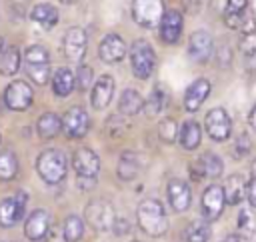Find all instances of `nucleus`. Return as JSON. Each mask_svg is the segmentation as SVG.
<instances>
[{
	"mask_svg": "<svg viewBox=\"0 0 256 242\" xmlns=\"http://www.w3.org/2000/svg\"><path fill=\"white\" fill-rule=\"evenodd\" d=\"M204 126H206L208 136L216 142H224V140L230 138L232 120H230V116L224 108H212L204 118Z\"/></svg>",
	"mask_w": 256,
	"mask_h": 242,
	"instance_id": "nucleus-11",
	"label": "nucleus"
},
{
	"mask_svg": "<svg viewBox=\"0 0 256 242\" xmlns=\"http://www.w3.org/2000/svg\"><path fill=\"white\" fill-rule=\"evenodd\" d=\"M44 242H66L62 228H58V226H50L48 232H46V236H44Z\"/></svg>",
	"mask_w": 256,
	"mask_h": 242,
	"instance_id": "nucleus-38",
	"label": "nucleus"
},
{
	"mask_svg": "<svg viewBox=\"0 0 256 242\" xmlns=\"http://www.w3.org/2000/svg\"><path fill=\"white\" fill-rule=\"evenodd\" d=\"M246 200L252 208H256V178L254 176L246 182Z\"/></svg>",
	"mask_w": 256,
	"mask_h": 242,
	"instance_id": "nucleus-40",
	"label": "nucleus"
},
{
	"mask_svg": "<svg viewBox=\"0 0 256 242\" xmlns=\"http://www.w3.org/2000/svg\"><path fill=\"white\" fill-rule=\"evenodd\" d=\"M30 18L36 24H40L42 28L50 30V28H54L58 24V10L52 4H36L32 8V12H30Z\"/></svg>",
	"mask_w": 256,
	"mask_h": 242,
	"instance_id": "nucleus-30",
	"label": "nucleus"
},
{
	"mask_svg": "<svg viewBox=\"0 0 256 242\" xmlns=\"http://www.w3.org/2000/svg\"><path fill=\"white\" fill-rule=\"evenodd\" d=\"M248 0H226L224 8V24L228 28H240L244 24V12H246Z\"/></svg>",
	"mask_w": 256,
	"mask_h": 242,
	"instance_id": "nucleus-29",
	"label": "nucleus"
},
{
	"mask_svg": "<svg viewBox=\"0 0 256 242\" xmlns=\"http://www.w3.org/2000/svg\"><path fill=\"white\" fill-rule=\"evenodd\" d=\"M84 222H88L98 232L112 230V226L116 222V212H114L112 202H108L106 198L90 200L84 208Z\"/></svg>",
	"mask_w": 256,
	"mask_h": 242,
	"instance_id": "nucleus-5",
	"label": "nucleus"
},
{
	"mask_svg": "<svg viewBox=\"0 0 256 242\" xmlns=\"http://www.w3.org/2000/svg\"><path fill=\"white\" fill-rule=\"evenodd\" d=\"M22 54L16 46H4L0 50V74L2 76H14L20 70Z\"/></svg>",
	"mask_w": 256,
	"mask_h": 242,
	"instance_id": "nucleus-26",
	"label": "nucleus"
},
{
	"mask_svg": "<svg viewBox=\"0 0 256 242\" xmlns=\"http://www.w3.org/2000/svg\"><path fill=\"white\" fill-rule=\"evenodd\" d=\"M114 96V78L108 74H102L94 84H92V94H90V104L96 110H104Z\"/></svg>",
	"mask_w": 256,
	"mask_h": 242,
	"instance_id": "nucleus-18",
	"label": "nucleus"
},
{
	"mask_svg": "<svg viewBox=\"0 0 256 242\" xmlns=\"http://www.w3.org/2000/svg\"><path fill=\"white\" fill-rule=\"evenodd\" d=\"M36 172L46 184H58L66 178L68 160L66 154L58 148H48L38 154L36 158Z\"/></svg>",
	"mask_w": 256,
	"mask_h": 242,
	"instance_id": "nucleus-2",
	"label": "nucleus"
},
{
	"mask_svg": "<svg viewBox=\"0 0 256 242\" xmlns=\"http://www.w3.org/2000/svg\"><path fill=\"white\" fill-rule=\"evenodd\" d=\"M208 94H210V82H208L206 78L194 80V82L186 88V94H184V108H186L188 112H196V110L204 104V100L208 98Z\"/></svg>",
	"mask_w": 256,
	"mask_h": 242,
	"instance_id": "nucleus-20",
	"label": "nucleus"
},
{
	"mask_svg": "<svg viewBox=\"0 0 256 242\" xmlns=\"http://www.w3.org/2000/svg\"><path fill=\"white\" fill-rule=\"evenodd\" d=\"M60 130H62V122H60V116L54 112H44L36 122V132L42 140L56 138Z\"/></svg>",
	"mask_w": 256,
	"mask_h": 242,
	"instance_id": "nucleus-25",
	"label": "nucleus"
},
{
	"mask_svg": "<svg viewBox=\"0 0 256 242\" xmlns=\"http://www.w3.org/2000/svg\"><path fill=\"white\" fill-rule=\"evenodd\" d=\"M164 14V0H132V20L142 28H156Z\"/></svg>",
	"mask_w": 256,
	"mask_h": 242,
	"instance_id": "nucleus-6",
	"label": "nucleus"
},
{
	"mask_svg": "<svg viewBox=\"0 0 256 242\" xmlns=\"http://www.w3.org/2000/svg\"><path fill=\"white\" fill-rule=\"evenodd\" d=\"M178 130H180V128H178V124H176L174 118H164V120L160 122V126H158V136H160L162 142L172 144V142H176Z\"/></svg>",
	"mask_w": 256,
	"mask_h": 242,
	"instance_id": "nucleus-35",
	"label": "nucleus"
},
{
	"mask_svg": "<svg viewBox=\"0 0 256 242\" xmlns=\"http://www.w3.org/2000/svg\"><path fill=\"white\" fill-rule=\"evenodd\" d=\"M130 66L138 80H146L152 76L156 68V52L150 42L146 40H134L130 46Z\"/></svg>",
	"mask_w": 256,
	"mask_h": 242,
	"instance_id": "nucleus-4",
	"label": "nucleus"
},
{
	"mask_svg": "<svg viewBox=\"0 0 256 242\" xmlns=\"http://www.w3.org/2000/svg\"><path fill=\"white\" fill-rule=\"evenodd\" d=\"M226 242H242V236H234V234H232V236H228Z\"/></svg>",
	"mask_w": 256,
	"mask_h": 242,
	"instance_id": "nucleus-42",
	"label": "nucleus"
},
{
	"mask_svg": "<svg viewBox=\"0 0 256 242\" xmlns=\"http://www.w3.org/2000/svg\"><path fill=\"white\" fill-rule=\"evenodd\" d=\"M136 220L144 234L152 238H160L168 232V216L160 200L144 198L136 208Z\"/></svg>",
	"mask_w": 256,
	"mask_h": 242,
	"instance_id": "nucleus-1",
	"label": "nucleus"
},
{
	"mask_svg": "<svg viewBox=\"0 0 256 242\" xmlns=\"http://www.w3.org/2000/svg\"><path fill=\"white\" fill-rule=\"evenodd\" d=\"M166 194H168V202H170L172 210L178 212V214L186 212V210L190 208V204H192V190H190V186H188L184 180H180V178H172V180L168 182Z\"/></svg>",
	"mask_w": 256,
	"mask_h": 242,
	"instance_id": "nucleus-17",
	"label": "nucleus"
},
{
	"mask_svg": "<svg viewBox=\"0 0 256 242\" xmlns=\"http://www.w3.org/2000/svg\"><path fill=\"white\" fill-rule=\"evenodd\" d=\"M126 52H128L126 42L122 40V36H118V34H114V32L106 34V36L102 38L100 46H98V56H100V60L106 62V64H116V62H120V60L126 56Z\"/></svg>",
	"mask_w": 256,
	"mask_h": 242,
	"instance_id": "nucleus-16",
	"label": "nucleus"
},
{
	"mask_svg": "<svg viewBox=\"0 0 256 242\" xmlns=\"http://www.w3.org/2000/svg\"><path fill=\"white\" fill-rule=\"evenodd\" d=\"M166 102H168V96H166V92L162 90V88H154L152 90V94L144 100V106H142V110L146 112V116H150V118H154V116H158L164 108H166Z\"/></svg>",
	"mask_w": 256,
	"mask_h": 242,
	"instance_id": "nucleus-31",
	"label": "nucleus"
},
{
	"mask_svg": "<svg viewBox=\"0 0 256 242\" xmlns=\"http://www.w3.org/2000/svg\"><path fill=\"white\" fill-rule=\"evenodd\" d=\"M188 54L194 62L206 64L214 54V42L212 36L206 30H196L188 40Z\"/></svg>",
	"mask_w": 256,
	"mask_h": 242,
	"instance_id": "nucleus-14",
	"label": "nucleus"
},
{
	"mask_svg": "<svg viewBox=\"0 0 256 242\" xmlns=\"http://www.w3.org/2000/svg\"><path fill=\"white\" fill-rule=\"evenodd\" d=\"M226 206L224 190L218 184H210L202 194V216L206 222H214L220 218L222 210Z\"/></svg>",
	"mask_w": 256,
	"mask_h": 242,
	"instance_id": "nucleus-13",
	"label": "nucleus"
},
{
	"mask_svg": "<svg viewBox=\"0 0 256 242\" xmlns=\"http://www.w3.org/2000/svg\"><path fill=\"white\" fill-rule=\"evenodd\" d=\"M252 176L256 178V160H254V164H252Z\"/></svg>",
	"mask_w": 256,
	"mask_h": 242,
	"instance_id": "nucleus-43",
	"label": "nucleus"
},
{
	"mask_svg": "<svg viewBox=\"0 0 256 242\" xmlns=\"http://www.w3.org/2000/svg\"><path fill=\"white\" fill-rule=\"evenodd\" d=\"M34 100L32 86L24 80H14L4 88V104L14 112H24Z\"/></svg>",
	"mask_w": 256,
	"mask_h": 242,
	"instance_id": "nucleus-7",
	"label": "nucleus"
},
{
	"mask_svg": "<svg viewBox=\"0 0 256 242\" xmlns=\"http://www.w3.org/2000/svg\"><path fill=\"white\" fill-rule=\"evenodd\" d=\"M0 242H2V240H0Z\"/></svg>",
	"mask_w": 256,
	"mask_h": 242,
	"instance_id": "nucleus-47",
	"label": "nucleus"
},
{
	"mask_svg": "<svg viewBox=\"0 0 256 242\" xmlns=\"http://www.w3.org/2000/svg\"><path fill=\"white\" fill-rule=\"evenodd\" d=\"M92 78H94L92 68H90V66H86V64H80V66H78V72L74 74V82H76L78 90L86 92V90L92 86V82H94Z\"/></svg>",
	"mask_w": 256,
	"mask_h": 242,
	"instance_id": "nucleus-36",
	"label": "nucleus"
},
{
	"mask_svg": "<svg viewBox=\"0 0 256 242\" xmlns=\"http://www.w3.org/2000/svg\"><path fill=\"white\" fill-rule=\"evenodd\" d=\"M22 60H24V70L34 84L44 86L50 80V54L44 46H40V44L28 46L24 50Z\"/></svg>",
	"mask_w": 256,
	"mask_h": 242,
	"instance_id": "nucleus-3",
	"label": "nucleus"
},
{
	"mask_svg": "<svg viewBox=\"0 0 256 242\" xmlns=\"http://www.w3.org/2000/svg\"><path fill=\"white\" fill-rule=\"evenodd\" d=\"M238 228L248 230V232L256 228V224H254V218H252V212H250V210H242V212H240V216H238Z\"/></svg>",
	"mask_w": 256,
	"mask_h": 242,
	"instance_id": "nucleus-37",
	"label": "nucleus"
},
{
	"mask_svg": "<svg viewBox=\"0 0 256 242\" xmlns=\"http://www.w3.org/2000/svg\"><path fill=\"white\" fill-rule=\"evenodd\" d=\"M62 232H64V238L66 242H78L82 236H84V220L80 216H68L62 224Z\"/></svg>",
	"mask_w": 256,
	"mask_h": 242,
	"instance_id": "nucleus-33",
	"label": "nucleus"
},
{
	"mask_svg": "<svg viewBox=\"0 0 256 242\" xmlns=\"http://www.w3.org/2000/svg\"><path fill=\"white\" fill-rule=\"evenodd\" d=\"M48 228H50V214H48L46 210H40V208L34 210V212L26 218V222H24V234H26V238L32 240V242L44 240Z\"/></svg>",
	"mask_w": 256,
	"mask_h": 242,
	"instance_id": "nucleus-19",
	"label": "nucleus"
},
{
	"mask_svg": "<svg viewBox=\"0 0 256 242\" xmlns=\"http://www.w3.org/2000/svg\"><path fill=\"white\" fill-rule=\"evenodd\" d=\"M158 28H160V38L164 44H176L182 36V28H184L182 14L178 10H164V14L158 22Z\"/></svg>",
	"mask_w": 256,
	"mask_h": 242,
	"instance_id": "nucleus-15",
	"label": "nucleus"
},
{
	"mask_svg": "<svg viewBox=\"0 0 256 242\" xmlns=\"http://www.w3.org/2000/svg\"><path fill=\"white\" fill-rule=\"evenodd\" d=\"M224 190V200L230 206L240 204L246 198V178L242 174H230L222 186Z\"/></svg>",
	"mask_w": 256,
	"mask_h": 242,
	"instance_id": "nucleus-21",
	"label": "nucleus"
},
{
	"mask_svg": "<svg viewBox=\"0 0 256 242\" xmlns=\"http://www.w3.org/2000/svg\"><path fill=\"white\" fill-rule=\"evenodd\" d=\"M250 126L256 130V104H254L252 110H250Z\"/></svg>",
	"mask_w": 256,
	"mask_h": 242,
	"instance_id": "nucleus-41",
	"label": "nucleus"
},
{
	"mask_svg": "<svg viewBox=\"0 0 256 242\" xmlns=\"http://www.w3.org/2000/svg\"><path fill=\"white\" fill-rule=\"evenodd\" d=\"M142 106H144V98L140 96L138 90L126 88V90L120 94L118 110H120L122 116H136L138 112H142Z\"/></svg>",
	"mask_w": 256,
	"mask_h": 242,
	"instance_id": "nucleus-24",
	"label": "nucleus"
},
{
	"mask_svg": "<svg viewBox=\"0 0 256 242\" xmlns=\"http://www.w3.org/2000/svg\"><path fill=\"white\" fill-rule=\"evenodd\" d=\"M18 174V158L12 150L0 152V180H14Z\"/></svg>",
	"mask_w": 256,
	"mask_h": 242,
	"instance_id": "nucleus-32",
	"label": "nucleus"
},
{
	"mask_svg": "<svg viewBox=\"0 0 256 242\" xmlns=\"http://www.w3.org/2000/svg\"><path fill=\"white\" fill-rule=\"evenodd\" d=\"M248 150H250V140H248V136H246V134L238 136V138H236V148H234L236 156H246Z\"/></svg>",
	"mask_w": 256,
	"mask_h": 242,
	"instance_id": "nucleus-39",
	"label": "nucleus"
},
{
	"mask_svg": "<svg viewBox=\"0 0 256 242\" xmlns=\"http://www.w3.org/2000/svg\"><path fill=\"white\" fill-rule=\"evenodd\" d=\"M60 2H62V4H74L76 0H60Z\"/></svg>",
	"mask_w": 256,
	"mask_h": 242,
	"instance_id": "nucleus-44",
	"label": "nucleus"
},
{
	"mask_svg": "<svg viewBox=\"0 0 256 242\" xmlns=\"http://www.w3.org/2000/svg\"><path fill=\"white\" fill-rule=\"evenodd\" d=\"M196 166H198L202 178H218L224 172V164L218 158V154H214V152H204L196 160Z\"/></svg>",
	"mask_w": 256,
	"mask_h": 242,
	"instance_id": "nucleus-27",
	"label": "nucleus"
},
{
	"mask_svg": "<svg viewBox=\"0 0 256 242\" xmlns=\"http://www.w3.org/2000/svg\"><path fill=\"white\" fill-rule=\"evenodd\" d=\"M72 168L78 174V178H92L96 180L100 172V158L92 148L80 146L72 154Z\"/></svg>",
	"mask_w": 256,
	"mask_h": 242,
	"instance_id": "nucleus-10",
	"label": "nucleus"
},
{
	"mask_svg": "<svg viewBox=\"0 0 256 242\" xmlns=\"http://www.w3.org/2000/svg\"><path fill=\"white\" fill-rule=\"evenodd\" d=\"M132 242H138V240H132Z\"/></svg>",
	"mask_w": 256,
	"mask_h": 242,
	"instance_id": "nucleus-46",
	"label": "nucleus"
},
{
	"mask_svg": "<svg viewBox=\"0 0 256 242\" xmlns=\"http://www.w3.org/2000/svg\"><path fill=\"white\" fill-rule=\"evenodd\" d=\"M76 82H74V74L70 68H58L56 74L52 76V92L58 98H66L72 90H74Z\"/></svg>",
	"mask_w": 256,
	"mask_h": 242,
	"instance_id": "nucleus-28",
	"label": "nucleus"
},
{
	"mask_svg": "<svg viewBox=\"0 0 256 242\" xmlns=\"http://www.w3.org/2000/svg\"><path fill=\"white\" fill-rule=\"evenodd\" d=\"M26 202H28V194L24 190H18L12 198H4L0 202V226L10 228L16 222H20L26 212Z\"/></svg>",
	"mask_w": 256,
	"mask_h": 242,
	"instance_id": "nucleus-8",
	"label": "nucleus"
},
{
	"mask_svg": "<svg viewBox=\"0 0 256 242\" xmlns=\"http://www.w3.org/2000/svg\"><path fill=\"white\" fill-rule=\"evenodd\" d=\"M200 138H202V130L196 120H186L178 130V140L184 150H196L200 146Z\"/></svg>",
	"mask_w": 256,
	"mask_h": 242,
	"instance_id": "nucleus-23",
	"label": "nucleus"
},
{
	"mask_svg": "<svg viewBox=\"0 0 256 242\" xmlns=\"http://www.w3.org/2000/svg\"><path fill=\"white\" fill-rule=\"evenodd\" d=\"M86 46H88V38L80 26H72L66 30L62 40V50L70 62H80L86 54Z\"/></svg>",
	"mask_w": 256,
	"mask_h": 242,
	"instance_id": "nucleus-12",
	"label": "nucleus"
},
{
	"mask_svg": "<svg viewBox=\"0 0 256 242\" xmlns=\"http://www.w3.org/2000/svg\"><path fill=\"white\" fill-rule=\"evenodd\" d=\"M138 172H140V158H138V154L132 152V150L122 152V156L118 160V168H116L118 178L124 180V182H130V180H134L138 176Z\"/></svg>",
	"mask_w": 256,
	"mask_h": 242,
	"instance_id": "nucleus-22",
	"label": "nucleus"
},
{
	"mask_svg": "<svg viewBox=\"0 0 256 242\" xmlns=\"http://www.w3.org/2000/svg\"><path fill=\"white\" fill-rule=\"evenodd\" d=\"M62 122V130L68 138H84L88 128H90V118H88V112L82 108V106H72L66 110V114L60 118Z\"/></svg>",
	"mask_w": 256,
	"mask_h": 242,
	"instance_id": "nucleus-9",
	"label": "nucleus"
},
{
	"mask_svg": "<svg viewBox=\"0 0 256 242\" xmlns=\"http://www.w3.org/2000/svg\"><path fill=\"white\" fill-rule=\"evenodd\" d=\"M4 48V40H2V36H0V50Z\"/></svg>",
	"mask_w": 256,
	"mask_h": 242,
	"instance_id": "nucleus-45",
	"label": "nucleus"
},
{
	"mask_svg": "<svg viewBox=\"0 0 256 242\" xmlns=\"http://www.w3.org/2000/svg\"><path fill=\"white\" fill-rule=\"evenodd\" d=\"M186 242H208L210 238V222H202V220H196L192 222L188 228H186V234H184Z\"/></svg>",
	"mask_w": 256,
	"mask_h": 242,
	"instance_id": "nucleus-34",
	"label": "nucleus"
}]
</instances>
